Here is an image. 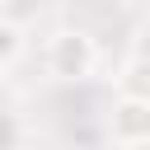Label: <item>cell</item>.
Instances as JSON below:
<instances>
[{"label": "cell", "mask_w": 150, "mask_h": 150, "mask_svg": "<svg viewBox=\"0 0 150 150\" xmlns=\"http://www.w3.org/2000/svg\"><path fill=\"white\" fill-rule=\"evenodd\" d=\"M98 61H103V52H98V42H94L84 28H56V33L42 42V66H47L52 80L80 84V80H89V75L98 70Z\"/></svg>", "instance_id": "1"}, {"label": "cell", "mask_w": 150, "mask_h": 150, "mask_svg": "<svg viewBox=\"0 0 150 150\" xmlns=\"http://www.w3.org/2000/svg\"><path fill=\"white\" fill-rule=\"evenodd\" d=\"M108 141H117V145H150V98L117 94V103L108 112Z\"/></svg>", "instance_id": "2"}, {"label": "cell", "mask_w": 150, "mask_h": 150, "mask_svg": "<svg viewBox=\"0 0 150 150\" xmlns=\"http://www.w3.org/2000/svg\"><path fill=\"white\" fill-rule=\"evenodd\" d=\"M112 84H117V94H131V98H150V52H131L122 66H117V75H112Z\"/></svg>", "instance_id": "3"}, {"label": "cell", "mask_w": 150, "mask_h": 150, "mask_svg": "<svg viewBox=\"0 0 150 150\" xmlns=\"http://www.w3.org/2000/svg\"><path fill=\"white\" fill-rule=\"evenodd\" d=\"M23 52H28V38H23V28H19L14 19H0V70H5V66H14Z\"/></svg>", "instance_id": "4"}, {"label": "cell", "mask_w": 150, "mask_h": 150, "mask_svg": "<svg viewBox=\"0 0 150 150\" xmlns=\"http://www.w3.org/2000/svg\"><path fill=\"white\" fill-rule=\"evenodd\" d=\"M19 136H23V127H19V122H9V117L0 112V141H19Z\"/></svg>", "instance_id": "5"}, {"label": "cell", "mask_w": 150, "mask_h": 150, "mask_svg": "<svg viewBox=\"0 0 150 150\" xmlns=\"http://www.w3.org/2000/svg\"><path fill=\"white\" fill-rule=\"evenodd\" d=\"M136 47H141V52H150V14H145V23L136 28Z\"/></svg>", "instance_id": "6"}, {"label": "cell", "mask_w": 150, "mask_h": 150, "mask_svg": "<svg viewBox=\"0 0 150 150\" xmlns=\"http://www.w3.org/2000/svg\"><path fill=\"white\" fill-rule=\"evenodd\" d=\"M131 5H150V0H131Z\"/></svg>", "instance_id": "7"}, {"label": "cell", "mask_w": 150, "mask_h": 150, "mask_svg": "<svg viewBox=\"0 0 150 150\" xmlns=\"http://www.w3.org/2000/svg\"><path fill=\"white\" fill-rule=\"evenodd\" d=\"M0 5H5V0H0Z\"/></svg>", "instance_id": "8"}]
</instances>
